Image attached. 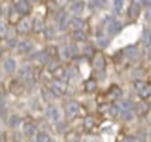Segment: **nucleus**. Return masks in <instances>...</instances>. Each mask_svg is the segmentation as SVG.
Here are the masks:
<instances>
[{"instance_id": "nucleus-28", "label": "nucleus", "mask_w": 151, "mask_h": 142, "mask_svg": "<svg viewBox=\"0 0 151 142\" xmlns=\"http://www.w3.org/2000/svg\"><path fill=\"white\" fill-rule=\"evenodd\" d=\"M19 123H21V118H19V115H17V114H12V115L9 117V120H8V124H9L11 127H18Z\"/></svg>"}, {"instance_id": "nucleus-26", "label": "nucleus", "mask_w": 151, "mask_h": 142, "mask_svg": "<svg viewBox=\"0 0 151 142\" xmlns=\"http://www.w3.org/2000/svg\"><path fill=\"white\" fill-rule=\"evenodd\" d=\"M108 93H110V96H111L113 99H119V98L122 96V89H120L119 86H111Z\"/></svg>"}, {"instance_id": "nucleus-17", "label": "nucleus", "mask_w": 151, "mask_h": 142, "mask_svg": "<svg viewBox=\"0 0 151 142\" xmlns=\"http://www.w3.org/2000/svg\"><path fill=\"white\" fill-rule=\"evenodd\" d=\"M31 28H33L36 33H42L46 27H45V24H43V21H42L40 18H34L33 22H31Z\"/></svg>"}, {"instance_id": "nucleus-24", "label": "nucleus", "mask_w": 151, "mask_h": 142, "mask_svg": "<svg viewBox=\"0 0 151 142\" xmlns=\"http://www.w3.org/2000/svg\"><path fill=\"white\" fill-rule=\"evenodd\" d=\"M138 93H139V96H141L142 99H148V98L151 96V86H150V85H145L141 90H138Z\"/></svg>"}, {"instance_id": "nucleus-8", "label": "nucleus", "mask_w": 151, "mask_h": 142, "mask_svg": "<svg viewBox=\"0 0 151 142\" xmlns=\"http://www.w3.org/2000/svg\"><path fill=\"white\" fill-rule=\"evenodd\" d=\"M92 64H93V68L96 71H104L105 70V58L102 53H95L93 58H92Z\"/></svg>"}, {"instance_id": "nucleus-21", "label": "nucleus", "mask_w": 151, "mask_h": 142, "mask_svg": "<svg viewBox=\"0 0 151 142\" xmlns=\"http://www.w3.org/2000/svg\"><path fill=\"white\" fill-rule=\"evenodd\" d=\"M139 11H141V6H138V5H130L129 6V18H132V19H135V18H138L139 16Z\"/></svg>"}, {"instance_id": "nucleus-29", "label": "nucleus", "mask_w": 151, "mask_h": 142, "mask_svg": "<svg viewBox=\"0 0 151 142\" xmlns=\"http://www.w3.org/2000/svg\"><path fill=\"white\" fill-rule=\"evenodd\" d=\"M105 5H107V0H92L91 2L92 9H101V8H105Z\"/></svg>"}, {"instance_id": "nucleus-20", "label": "nucleus", "mask_w": 151, "mask_h": 142, "mask_svg": "<svg viewBox=\"0 0 151 142\" xmlns=\"http://www.w3.org/2000/svg\"><path fill=\"white\" fill-rule=\"evenodd\" d=\"M65 74H67V71H65V68L61 67V65L52 73V76H53L55 80H64V79H65Z\"/></svg>"}, {"instance_id": "nucleus-39", "label": "nucleus", "mask_w": 151, "mask_h": 142, "mask_svg": "<svg viewBox=\"0 0 151 142\" xmlns=\"http://www.w3.org/2000/svg\"><path fill=\"white\" fill-rule=\"evenodd\" d=\"M123 142H136V139H135L133 136H126V138L123 139Z\"/></svg>"}, {"instance_id": "nucleus-36", "label": "nucleus", "mask_w": 151, "mask_h": 142, "mask_svg": "<svg viewBox=\"0 0 151 142\" xmlns=\"http://www.w3.org/2000/svg\"><path fill=\"white\" fill-rule=\"evenodd\" d=\"M42 93H43V98H45V101H50V99H53V96H50V89L47 90V89H43L42 90Z\"/></svg>"}, {"instance_id": "nucleus-41", "label": "nucleus", "mask_w": 151, "mask_h": 142, "mask_svg": "<svg viewBox=\"0 0 151 142\" xmlns=\"http://www.w3.org/2000/svg\"><path fill=\"white\" fill-rule=\"evenodd\" d=\"M144 5L148 6V8H151V0H144Z\"/></svg>"}, {"instance_id": "nucleus-18", "label": "nucleus", "mask_w": 151, "mask_h": 142, "mask_svg": "<svg viewBox=\"0 0 151 142\" xmlns=\"http://www.w3.org/2000/svg\"><path fill=\"white\" fill-rule=\"evenodd\" d=\"M124 55L129 58V59H136L138 58V47L136 46H127L124 49Z\"/></svg>"}, {"instance_id": "nucleus-4", "label": "nucleus", "mask_w": 151, "mask_h": 142, "mask_svg": "<svg viewBox=\"0 0 151 142\" xmlns=\"http://www.w3.org/2000/svg\"><path fill=\"white\" fill-rule=\"evenodd\" d=\"M14 8H15L17 14H19V15H27L31 9L28 0H14Z\"/></svg>"}, {"instance_id": "nucleus-19", "label": "nucleus", "mask_w": 151, "mask_h": 142, "mask_svg": "<svg viewBox=\"0 0 151 142\" xmlns=\"http://www.w3.org/2000/svg\"><path fill=\"white\" fill-rule=\"evenodd\" d=\"M96 80H93V79H89V80H86L85 82V92H88V93H93L95 90H96Z\"/></svg>"}, {"instance_id": "nucleus-31", "label": "nucleus", "mask_w": 151, "mask_h": 142, "mask_svg": "<svg viewBox=\"0 0 151 142\" xmlns=\"http://www.w3.org/2000/svg\"><path fill=\"white\" fill-rule=\"evenodd\" d=\"M144 44L151 49V31L150 30H145L144 31Z\"/></svg>"}, {"instance_id": "nucleus-33", "label": "nucleus", "mask_w": 151, "mask_h": 142, "mask_svg": "<svg viewBox=\"0 0 151 142\" xmlns=\"http://www.w3.org/2000/svg\"><path fill=\"white\" fill-rule=\"evenodd\" d=\"M113 6L116 12H120L123 9V0H113Z\"/></svg>"}, {"instance_id": "nucleus-13", "label": "nucleus", "mask_w": 151, "mask_h": 142, "mask_svg": "<svg viewBox=\"0 0 151 142\" xmlns=\"http://www.w3.org/2000/svg\"><path fill=\"white\" fill-rule=\"evenodd\" d=\"M31 50H33V43H31L30 40H24V42L18 43V52H19V53L27 55V53H30Z\"/></svg>"}, {"instance_id": "nucleus-42", "label": "nucleus", "mask_w": 151, "mask_h": 142, "mask_svg": "<svg viewBox=\"0 0 151 142\" xmlns=\"http://www.w3.org/2000/svg\"><path fill=\"white\" fill-rule=\"evenodd\" d=\"M3 98V90H2V87H0V99Z\"/></svg>"}, {"instance_id": "nucleus-22", "label": "nucleus", "mask_w": 151, "mask_h": 142, "mask_svg": "<svg viewBox=\"0 0 151 142\" xmlns=\"http://www.w3.org/2000/svg\"><path fill=\"white\" fill-rule=\"evenodd\" d=\"M73 39H74L76 42H85V40L88 39V36H86V33H85L83 30H74Z\"/></svg>"}, {"instance_id": "nucleus-47", "label": "nucleus", "mask_w": 151, "mask_h": 142, "mask_svg": "<svg viewBox=\"0 0 151 142\" xmlns=\"http://www.w3.org/2000/svg\"><path fill=\"white\" fill-rule=\"evenodd\" d=\"M150 31H151V30H150Z\"/></svg>"}, {"instance_id": "nucleus-11", "label": "nucleus", "mask_w": 151, "mask_h": 142, "mask_svg": "<svg viewBox=\"0 0 151 142\" xmlns=\"http://www.w3.org/2000/svg\"><path fill=\"white\" fill-rule=\"evenodd\" d=\"M22 132H24V135H27V136H34V135L37 133V126H36L33 121H25V123L22 124Z\"/></svg>"}, {"instance_id": "nucleus-2", "label": "nucleus", "mask_w": 151, "mask_h": 142, "mask_svg": "<svg viewBox=\"0 0 151 142\" xmlns=\"http://www.w3.org/2000/svg\"><path fill=\"white\" fill-rule=\"evenodd\" d=\"M55 22L61 31H65L70 27V15L65 11H58V14L55 16Z\"/></svg>"}, {"instance_id": "nucleus-12", "label": "nucleus", "mask_w": 151, "mask_h": 142, "mask_svg": "<svg viewBox=\"0 0 151 142\" xmlns=\"http://www.w3.org/2000/svg\"><path fill=\"white\" fill-rule=\"evenodd\" d=\"M18 33H21V34H27L30 30H31V21L28 19V18H24V19H21L19 22H18Z\"/></svg>"}, {"instance_id": "nucleus-38", "label": "nucleus", "mask_w": 151, "mask_h": 142, "mask_svg": "<svg viewBox=\"0 0 151 142\" xmlns=\"http://www.w3.org/2000/svg\"><path fill=\"white\" fill-rule=\"evenodd\" d=\"M85 55H86V56H92V58H93V55H95V53H93L92 46H86V47H85Z\"/></svg>"}, {"instance_id": "nucleus-40", "label": "nucleus", "mask_w": 151, "mask_h": 142, "mask_svg": "<svg viewBox=\"0 0 151 142\" xmlns=\"http://www.w3.org/2000/svg\"><path fill=\"white\" fill-rule=\"evenodd\" d=\"M145 16H147V19H148V21H151V9H148V12H147V15H145Z\"/></svg>"}, {"instance_id": "nucleus-44", "label": "nucleus", "mask_w": 151, "mask_h": 142, "mask_svg": "<svg viewBox=\"0 0 151 142\" xmlns=\"http://www.w3.org/2000/svg\"><path fill=\"white\" fill-rule=\"evenodd\" d=\"M148 55H150V58H151V50H150V53H148Z\"/></svg>"}, {"instance_id": "nucleus-23", "label": "nucleus", "mask_w": 151, "mask_h": 142, "mask_svg": "<svg viewBox=\"0 0 151 142\" xmlns=\"http://www.w3.org/2000/svg\"><path fill=\"white\" fill-rule=\"evenodd\" d=\"M65 49V55L68 56V58H74L76 55H77V47H76V44H68V46H65L64 47Z\"/></svg>"}, {"instance_id": "nucleus-46", "label": "nucleus", "mask_w": 151, "mask_h": 142, "mask_svg": "<svg viewBox=\"0 0 151 142\" xmlns=\"http://www.w3.org/2000/svg\"><path fill=\"white\" fill-rule=\"evenodd\" d=\"M70 2H71V0H70ZM74 2H76V0H74Z\"/></svg>"}, {"instance_id": "nucleus-37", "label": "nucleus", "mask_w": 151, "mask_h": 142, "mask_svg": "<svg viewBox=\"0 0 151 142\" xmlns=\"http://www.w3.org/2000/svg\"><path fill=\"white\" fill-rule=\"evenodd\" d=\"M145 85H147V83H145V82H142V80H136V82L133 83V86H135V89H136V90H141Z\"/></svg>"}, {"instance_id": "nucleus-14", "label": "nucleus", "mask_w": 151, "mask_h": 142, "mask_svg": "<svg viewBox=\"0 0 151 142\" xmlns=\"http://www.w3.org/2000/svg\"><path fill=\"white\" fill-rule=\"evenodd\" d=\"M70 25H71L74 30H83V27H85V19L80 18V16H71V18H70Z\"/></svg>"}, {"instance_id": "nucleus-35", "label": "nucleus", "mask_w": 151, "mask_h": 142, "mask_svg": "<svg viewBox=\"0 0 151 142\" xmlns=\"http://www.w3.org/2000/svg\"><path fill=\"white\" fill-rule=\"evenodd\" d=\"M15 47H18L17 39H9L8 40V49H15Z\"/></svg>"}, {"instance_id": "nucleus-10", "label": "nucleus", "mask_w": 151, "mask_h": 142, "mask_svg": "<svg viewBox=\"0 0 151 142\" xmlns=\"http://www.w3.org/2000/svg\"><path fill=\"white\" fill-rule=\"evenodd\" d=\"M19 77L24 80V82H30L33 79V68L30 65H22L19 68Z\"/></svg>"}, {"instance_id": "nucleus-7", "label": "nucleus", "mask_w": 151, "mask_h": 142, "mask_svg": "<svg viewBox=\"0 0 151 142\" xmlns=\"http://www.w3.org/2000/svg\"><path fill=\"white\" fill-rule=\"evenodd\" d=\"M85 8H86V5H85L83 0H76V2H73L71 6H70V12H73L74 16H80L83 14Z\"/></svg>"}, {"instance_id": "nucleus-5", "label": "nucleus", "mask_w": 151, "mask_h": 142, "mask_svg": "<svg viewBox=\"0 0 151 142\" xmlns=\"http://www.w3.org/2000/svg\"><path fill=\"white\" fill-rule=\"evenodd\" d=\"M46 117H47V120L52 121V123H61V111H59L56 107H53V105H49V107H47V110H46Z\"/></svg>"}, {"instance_id": "nucleus-34", "label": "nucleus", "mask_w": 151, "mask_h": 142, "mask_svg": "<svg viewBox=\"0 0 151 142\" xmlns=\"http://www.w3.org/2000/svg\"><path fill=\"white\" fill-rule=\"evenodd\" d=\"M45 31H46V39H53L55 37V30L53 28L47 27V28H45Z\"/></svg>"}, {"instance_id": "nucleus-15", "label": "nucleus", "mask_w": 151, "mask_h": 142, "mask_svg": "<svg viewBox=\"0 0 151 142\" xmlns=\"http://www.w3.org/2000/svg\"><path fill=\"white\" fill-rule=\"evenodd\" d=\"M3 68H5V71H8V73H14V71L17 70V61H15L14 58H8V59H5V62H3Z\"/></svg>"}, {"instance_id": "nucleus-3", "label": "nucleus", "mask_w": 151, "mask_h": 142, "mask_svg": "<svg viewBox=\"0 0 151 142\" xmlns=\"http://www.w3.org/2000/svg\"><path fill=\"white\" fill-rule=\"evenodd\" d=\"M119 111H120V115L123 117V120H132L133 118V105L130 101H123L120 105H119Z\"/></svg>"}, {"instance_id": "nucleus-16", "label": "nucleus", "mask_w": 151, "mask_h": 142, "mask_svg": "<svg viewBox=\"0 0 151 142\" xmlns=\"http://www.w3.org/2000/svg\"><path fill=\"white\" fill-rule=\"evenodd\" d=\"M49 58H50V56H49V52H47V50H40V52L36 55V59H37L39 64H49V62H50Z\"/></svg>"}, {"instance_id": "nucleus-30", "label": "nucleus", "mask_w": 151, "mask_h": 142, "mask_svg": "<svg viewBox=\"0 0 151 142\" xmlns=\"http://www.w3.org/2000/svg\"><path fill=\"white\" fill-rule=\"evenodd\" d=\"M148 111H150V104H148V102L144 101V102H141V104L138 105V113H139V114H147Z\"/></svg>"}, {"instance_id": "nucleus-45", "label": "nucleus", "mask_w": 151, "mask_h": 142, "mask_svg": "<svg viewBox=\"0 0 151 142\" xmlns=\"http://www.w3.org/2000/svg\"><path fill=\"white\" fill-rule=\"evenodd\" d=\"M0 124H2V121H0Z\"/></svg>"}, {"instance_id": "nucleus-6", "label": "nucleus", "mask_w": 151, "mask_h": 142, "mask_svg": "<svg viewBox=\"0 0 151 142\" xmlns=\"http://www.w3.org/2000/svg\"><path fill=\"white\" fill-rule=\"evenodd\" d=\"M50 92L53 93V96H61L67 92V83L64 80H55V83L50 87Z\"/></svg>"}, {"instance_id": "nucleus-25", "label": "nucleus", "mask_w": 151, "mask_h": 142, "mask_svg": "<svg viewBox=\"0 0 151 142\" xmlns=\"http://www.w3.org/2000/svg\"><path fill=\"white\" fill-rule=\"evenodd\" d=\"M36 142H52V138L46 132H39L36 136Z\"/></svg>"}, {"instance_id": "nucleus-9", "label": "nucleus", "mask_w": 151, "mask_h": 142, "mask_svg": "<svg viewBox=\"0 0 151 142\" xmlns=\"http://www.w3.org/2000/svg\"><path fill=\"white\" fill-rule=\"evenodd\" d=\"M120 30H122V22H119V21H116V19H108V24H107V33H108L110 36L117 34Z\"/></svg>"}, {"instance_id": "nucleus-1", "label": "nucleus", "mask_w": 151, "mask_h": 142, "mask_svg": "<svg viewBox=\"0 0 151 142\" xmlns=\"http://www.w3.org/2000/svg\"><path fill=\"white\" fill-rule=\"evenodd\" d=\"M64 111H65V115L68 118H74L80 111V104L74 99H70L64 104Z\"/></svg>"}, {"instance_id": "nucleus-27", "label": "nucleus", "mask_w": 151, "mask_h": 142, "mask_svg": "<svg viewBox=\"0 0 151 142\" xmlns=\"http://www.w3.org/2000/svg\"><path fill=\"white\" fill-rule=\"evenodd\" d=\"M83 127H85L86 130H92V129L95 127V118L91 117V115H88V117L85 118V121H83Z\"/></svg>"}, {"instance_id": "nucleus-32", "label": "nucleus", "mask_w": 151, "mask_h": 142, "mask_svg": "<svg viewBox=\"0 0 151 142\" xmlns=\"http://www.w3.org/2000/svg\"><path fill=\"white\" fill-rule=\"evenodd\" d=\"M6 36H8V25L3 21H0V39H5Z\"/></svg>"}, {"instance_id": "nucleus-43", "label": "nucleus", "mask_w": 151, "mask_h": 142, "mask_svg": "<svg viewBox=\"0 0 151 142\" xmlns=\"http://www.w3.org/2000/svg\"><path fill=\"white\" fill-rule=\"evenodd\" d=\"M2 55H3V47L0 46V56H2Z\"/></svg>"}]
</instances>
